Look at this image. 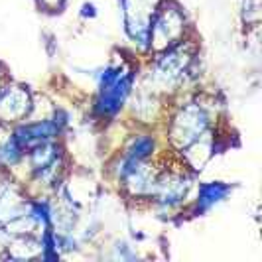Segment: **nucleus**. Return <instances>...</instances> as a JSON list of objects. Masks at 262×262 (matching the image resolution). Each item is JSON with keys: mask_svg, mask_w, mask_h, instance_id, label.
<instances>
[{"mask_svg": "<svg viewBox=\"0 0 262 262\" xmlns=\"http://www.w3.org/2000/svg\"><path fill=\"white\" fill-rule=\"evenodd\" d=\"M189 189V180L182 173H166L164 178H158L154 195L162 205H178L185 197Z\"/></svg>", "mask_w": 262, "mask_h": 262, "instance_id": "obj_7", "label": "nucleus"}, {"mask_svg": "<svg viewBox=\"0 0 262 262\" xmlns=\"http://www.w3.org/2000/svg\"><path fill=\"white\" fill-rule=\"evenodd\" d=\"M229 193V187L225 184H219V182H211V184L201 185L199 189V197H197V207L203 209H209L215 203L223 201L225 195Z\"/></svg>", "mask_w": 262, "mask_h": 262, "instance_id": "obj_11", "label": "nucleus"}, {"mask_svg": "<svg viewBox=\"0 0 262 262\" xmlns=\"http://www.w3.org/2000/svg\"><path fill=\"white\" fill-rule=\"evenodd\" d=\"M209 126V115L201 105H185L171 122V142L178 148H185L199 140Z\"/></svg>", "mask_w": 262, "mask_h": 262, "instance_id": "obj_2", "label": "nucleus"}, {"mask_svg": "<svg viewBox=\"0 0 262 262\" xmlns=\"http://www.w3.org/2000/svg\"><path fill=\"white\" fill-rule=\"evenodd\" d=\"M120 178L134 195H150L156 187V173L148 166V160H124L120 162Z\"/></svg>", "mask_w": 262, "mask_h": 262, "instance_id": "obj_6", "label": "nucleus"}, {"mask_svg": "<svg viewBox=\"0 0 262 262\" xmlns=\"http://www.w3.org/2000/svg\"><path fill=\"white\" fill-rule=\"evenodd\" d=\"M132 87V73L128 67H106L99 79V99L97 111L101 115H117L126 101Z\"/></svg>", "mask_w": 262, "mask_h": 262, "instance_id": "obj_1", "label": "nucleus"}, {"mask_svg": "<svg viewBox=\"0 0 262 262\" xmlns=\"http://www.w3.org/2000/svg\"><path fill=\"white\" fill-rule=\"evenodd\" d=\"M189 61H191V57L184 46H171L162 57H158L154 77L158 83H162L166 87L178 85L184 81L185 73L189 71Z\"/></svg>", "mask_w": 262, "mask_h": 262, "instance_id": "obj_5", "label": "nucleus"}, {"mask_svg": "<svg viewBox=\"0 0 262 262\" xmlns=\"http://www.w3.org/2000/svg\"><path fill=\"white\" fill-rule=\"evenodd\" d=\"M154 152V138L136 136L124 152V160H148Z\"/></svg>", "mask_w": 262, "mask_h": 262, "instance_id": "obj_12", "label": "nucleus"}, {"mask_svg": "<svg viewBox=\"0 0 262 262\" xmlns=\"http://www.w3.org/2000/svg\"><path fill=\"white\" fill-rule=\"evenodd\" d=\"M184 28V16L178 8L166 6L160 12L156 10L152 24H150L148 46L154 50H168L182 39Z\"/></svg>", "mask_w": 262, "mask_h": 262, "instance_id": "obj_3", "label": "nucleus"}, {"mask_svg": "<svg viewBox=\"0 0 262 262\" xmlns=\"http://www.w3.org/2000/svg\"><path fill=\"white\" fill-rule=\"evenodd\" d=\"M39 4L46 8H57L61 4V0H39Z\"/></svg>", "mask_w": 262, "mask_h": 262, "instance_id": "obj_14", "label": "nucleus"}, {"mask_svg": "<svg viewBox=\"0 0 262 262\" xmlns=\"http://www.w3.org/2000/svg\"><path fill=\"white\" fill-rule=\"evenodd\" d=\"M30 111V95L22 87H8L0 91V117L18 120Z\"/></svg>", "mask_w": 262, "mask_h": 262, "instance_id": "obj_10", "label": "nucleus"}, {"mask_svg": "<svg viewBox=\"0 0 262 262\" xmlns=\"http://www.w3.org/2000/svg\"><path fill=\"white\" fill-rule=\"evenodd\" d=\"M126 14V28L130 38L140 43V48H148L150 24L158 10L160 0H122Z\"/></svg>", "mask_w": 262, "mask_h": 262, "instance_id": "obj_4", "label": "nucleus"}, {"mask_svg": "<svg viewBox=\"0 0 262 262\" xmlns=\"http://www.w3.org/2000/svg\"><path fill=\"white\" fill-rule=\"evenodd\" d=\"M57 132H59L57 120L55 122H52V120H39V122H34V124L20 126L16 130L14 140L24 150V148H34V146L43 144V142H50V140L55 138Z\"/></svg>", "mask_w": 262, "mask_h": 262, "instance_id": "obj_8", "label": "nucleus"}, {"mask_svg": "<svg viewBox=\"0 0 262 262\" xmlns=\"http://www.w3.org/2000/svg\"><path fill=\"white\" fill-rule=\"evenodd\" d=\"M28 209V201L22 197L20 189L16 185L0 184V227L12 223L20 215H24Z\"/></svg>", "mask_w": 262, "mask_h": 262, "instance_id": "obj_9", "label": "nucleus"}, {"mask_svg": "<svg viewBox=\"0 0 262 262\" xmlns=\"http://www.w3.org/2000/svg\"><path fill=\"white\" fill-rule=\"evenodd\" d=\"M22 156V148L16 140H6L0 144V164L2 166H14Z\"/></svg>", "mask_w": 262, "mask_h": 262, "instance_id": "obj_13", "label": "nucleus"}]
</instances>
